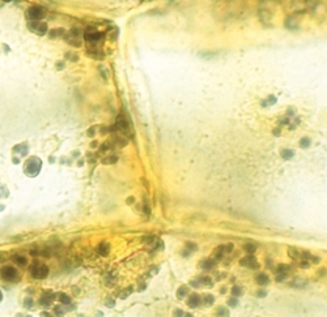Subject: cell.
Listing matches in <instances>:
<instances>
[{
    "instance_id": "cell-1",
    "label": "cell",
    "mask_w": 327,
    "mask_h": 317,
    "mask_svg": "<svg viewBox=\"0 0 327 317\" xmlns=\"http://www.w3.org/2000/svg\"><path fill=\"white\" fill-rule=\"evenodd\" d=\"M41 166H42L41 159H38L37 157H33V158H30V159L28 160V164H26V167H25V171H26L28 175L35 176L38 172H39Z\"/></svg>"
},
{
    "instance_id": "cell-2",
    "label": "cell",
    "mask_w": 327,
    "mask_h": 317,
    "mask_svg": "<svg viewBox=\"0 0 327 317\" xmlns=\"http://www.w3.org/2000/svg\"><path fill=\"white\" fill-rule=\"evenodd\" d=\"M31 275L34 278H46L47 273H49V269H47L46 265H39V264H34L30 268Z\"/></svg>"
},
{
    "instance_id": "cell-3",
    "label": "cell",
    "mask_w": 327,
    "mask_h": 317,
    "mask_svg": "<svg viewBox=\"0 0 327 317\" xmlns=\"http://www.w3.org/2000/svg\"><path fill=\"white\" fill-rule=\"evenodd\" d=\"M0 277L5 281H16L17 277H19V274H17L16 269L12 268V266H4L0 270Z\"/></svg>"
},
{
    "instance_id": "cell-4",
    "label": "cell",
    "mask_w": 327,
    "mask_h": 317,
    "mask_svg": "<svg viewBox=\"0 0 327 317\" xmlns=\"http://www.w3.org/2000/svg\"><path fill=\"white\" fill-rule=\"evenodd\" d=\"M26 15H28V19L30 20H39L45 16V9L39 5H34L31 8H29Z\"/></svg>"
},
{
    "instance_id": "cell-5",
    "label": "cell",
    "mask_w": 327,
    "mask_h": 317,
    "mask_svg": "<svg viewBox=\"0 0 327 317\" xmlns=\"http://www.w3.org/2000/svg\"><path fill=\"white\" fill-rule=\"evenodd\" d=\"M240 264L242 265V266H246V268H250V269H258V268H259V264H258L256 259L254 257L253 255L246 256L245 259L241 260Z\"/></svg>"
},
{
    "instance_id": "cell-6",
    "label": "cell",
    "mask_w": 327,
    "mask_h": 317,
    "mask_svg": "<svg viewBox=\"0 0 327 317\" xmlns=\"http://www.w3.org/2000/svg\"><path fill=\"white\" fill-rule=\"evenodd\" d=\"M200 296L198 295V294H191V295L188 296L187 299V304L188 307H191V308H196L198 305L200 304Z\"/></svg>"
},
{
    "instance_id": "cell-7",
    "label": "cell",
    "mask_w": 327,
    "mask_h": 317,
    "mask_svg": "<svg viewBox=\"0 0 327 317\" xmlns=\"http://www.w3.org/2000/svg\"><path fill=\"white\" fill-rule=\"evenodd\" d=\"M117 127L119 129L124 131V132H128V121L126 120V117L123 115H119L117 119Z\"/></svg>"
},
{
    "instance_id": "cell-8",
    "label": "cell",
    "mask_w": 327,
    "mask_h": 317,
    "mask_svg": "<svg viewBox=\"0 0 327 317\" xmlns=\"http://www.w3.org/2000/svg\"><path fill=\"white\" fill-rule=\"evenodd\" d=\"M34 26H38L34 31H35L37 34H39V35H43V34L46 33V30H47V25L43 24V22H35V24H31L30 29H34Z\"/></svg>"
},
{
    "instance_id": "cell-9",
    "label": "cell",
    "mask_w": 327,
    "mask_h": 317,
    "mask_svg": "<svg viewBox=\"0 0 327 317\" xmlns=\"http://www.w3.org/2000/svg\"><path fill=\"white\" fill-rule=\"evenodd\" d=\"M102 38V33H99V31H96V30H93L92 33L90 31H88L87 34H85V39L87 40H92V42H94V40H98Z\"/></svg>"
},
{
    "instance_id": "cell-10",
    "label": "cell",
    "mask_w": 327,
    "mask_h": 317,
    "mask_svg": "<svg viewBox=\"0 0 327 317\" xmlns=\"http://www.w3.org/2000/svg\"><path fill=\"white\" fill-rule=\"evenodd\" d=\"M256 282H258V285H260V286H266V285L270 283V278H268L267 274L260 273V274L256 275Z\"/></svg>"
},
{
    "instance_id": "cell-11",
    "label": "cell",
    "mask_w": 327,
    "mask_h": 317,
    "mask_svg": "<svg viewBox=\"0 0 327 317\" xmlns=\"http://www.w3.org/2000/svg\"><path fill=\"white\" fill-rule=\"evenodd\" d=\"M54 298L55 296L54 295H49V294H46V295H43L42 298H41V300H39V303H41V305H43V307H49L51 303H53V300H54Z\"/></svg>"
},
{
    "instance_id": "cell-12",
    "label": "cell",
    "mask_w": 327,
    "mask_h": 317,
    "mask_svg": "<svg viewBox=\"0 0 327 317\" xmlns=\"http://www.w3.org/2000/svg\"><path fill=\"white\" fill-rule=\"evenodd\" d=\"M109 251H110V245H109L106 241H103V243H101L98 245V253L102 256H107L109 255Z\"/></svg>"
},
{
    "instance_id": "cell-13",
    "label": "cell",
    "mask_w": 327,
    "mask_h": 317,
    "mask_svg": "<svg viewBox=\"0 0 327 317\" xmlns=\"http://www.w3.org/2000/svg\"><path fill=\"white\" fill-rule=\"evenodd\" d=\"M215 265H216V260L210 259V260H204V261H202L200 266L203 269H206V270H210V269H212Z\"/></svg>"
},
{
    "instance_id": "cell-14",
    "label": "cell",
    "mask_w": 327,
    "mask_h": 317,
    "mask_svg": "<svg viewBox=\"0 0 327 317\" xmlns=\"http://www.w3.org/2000/svg\"><path fill=\"white\" fill-rule=\"evenodd\" d=\"M187 294H188V287L187 286H181L178 288V291H177V296H178V299H183Z\"/></svg>"
},
{
    "instance_id": "cell-15",
    "label": "cell",
    "mask_w": 327,
    "mask_h": 317,
    "mask_svg": "<svg viewBox=\"0 0 327 317\" xmlns=\"http://www.w3.org/2000/svg\"><path fill=\"white\" fill-rule=\"evenodd\" d=\"M293 155H294V151L289 150V149H284V150L281 151V157H283L284 159H290Z\"/></svg>"
},
{
    "instance_id": "cell-16",
    "label": "cell",
    "mask_w": 327,
    "mask_h": 317,
    "mask_svg": "<svg viewBox=\"0 0 327 317\" xmlns=\"http://www.w3.org/2000/svg\"><path fill=\"white\" fill-rule=\"evenodd\" d=\"M59 300H60L62 304H64V305L71 304V298L68 295H65V294H60V295H59Z\"/></svg>"
},
{
    "instance_id": "cell-17",
    "label": "cell",
    "mask_w": 327,
    "mask_h": 317,
    "mask_svg": "<svg viewBox=\"0 0 327 317\" xmlns=\"http://www.w3.org/2000/svg\"><path fill=\"white\" fill-rule=\"evenodd\" d=\"M288 252H289V256L292 259H300V257H301V252H298L296 248H289Z\"/></svg>"
},
{
    "instance_id": "cell-18",
    "label": "cell",
    "mask_w": 327,
    "mask_h": 317,
    "mask_svg": "<svg viewBox=\"0 0 327 317\" xmlns=\"http://www.w3.org/2000/svg\"><path fill=\"white\" fill-rule=\"evenodd\" d=\"M198 281H199V283L212 286V279H211L210 277H199V278H198Z\"/></svg>"
},
{
    "instance_id": "cell-19",
    "label": "cell",
    "mask_w": 327,
    "mask_h": 317,
    "mask_svg": "<svg viewBox=\"0 0 327 317\" xmlns=\"http://www.w3.org/2000/svg\"><path fill=\"white\" fill-rule=\"evenodd\" d=\"M213 302H215V298H213L211 294H207V295L204 296V303H206V305H212L213 304Z\"/></svg>"
},
{
    "instance_id": "cell-20",
    "label": "cell",
    "mask_w": 327,
    "mask_h": 317,
    "mask_svg": "<svg viewBox=\"0 0 327 317\" xmlns=\"http://www.w3.org/2000/svg\"><path fill=\"white\" fill-rule=\"evenodd\" d=\"M244 248H245V251H246L247 253L253 255V253L255 252V249H256V245H255V244H246Z\"/></svg>"
},
{
    "instance_id": "cell-21",
    "label": "cell",
    "mask_w": 327,
    "mask_h": 317,
    "mask_svg": "<svg viewBox=\"0 0 327 317\" xmlns=\"http://www.w3.org/2000/svg\"><path fill=\"white\" fill-rule=\"evenodd\" d=\"M13 260H15V261L17 262L19 265H26V262H28V261H26V259H25V257H22V256H15V257H13Z\"/></svg>"
},
{
    "instance_id": "cell-22",
    "label": "cell",
    "mask_w": 327,
    "mask_h": 317,
    "mask_svg": "<svg viewBox=\"0 0 327 317\" xmlns=\"http://www.w3.org/2000/svg\"><path fill=\"white\" fill-rule=\"evenodd\" d=\"M217 314H219V316H221V317H225V316H228V314H229V312H228V309H226V308L219 307V308H217Z\"/></svg>"
},
{
    "instance_id": "cell-23",
    "label": "cell",
    "mask_w": 327,
    "mask_h": 317,
    "mask_svg": "<svg viewBox=\"0 0 327 317\" xmlns=\"http://www.w3.org/2000/svg\"><path fill=\"white\" fill-rule=\"evenodd\" d=\"M232 294H233V296H241L242 295V288L238 286H234L232 288Z\"/></svg>"
},
{
    "instance_id": "cell-24",
    "label": "cell",
    "mask_w": 327,
    "mask_h": 317,
    "mask_svg": "<svg viewBox=\"0 0 327 317\" xmlns=\"http://www.w3.org/2000/svg\"><path fill=\"white\" fill-rule=\"evenodd\" d=\"M309 145H310V140H309L308 137H304V139L300 141V146H301V148H308Z\"/></svg>"
},
{
    "instance_id": "cell-25",
    "label": "cell",
    "mask_w": 327,
    "mask_h": 317,
    "mask_svg": "<svg viewBox=\"0 0 327 317\" xmlns=\"http://www.w3.org/2000/svg\"><path fill=\"white\" fill-rule=\"evenodd\" d=\"M186 248H187V249H190V251H196V249H198V245H196L195 243L187 241V243H186Z\"/></svg>"
},
{
    "instance_id": "cell-26",
    "label": "cell",
    "mask_w": 327,
    "mask_h": 317,
    "mask_svg": "<svg viewBox=\"0 0 327 317\" xmlns=\"http://www.w3.org/2000/svg\"><path fill=\"white\" fill-rule=\"evenodd\" d=\"M222 248H224V253H229V252H232V249H233V244L232 243L225 244V245H222Z\"/></svg>"
},
{
    "instance_id": "cell-27",
    "label": "cell",
    "mask_w": 327,
    "mask_h": 317,
    "mask_svg": "<svg viewBox=\"0 0 327 317\" xmlns=\"http://www.w3.org/2000/svg\"><path fill=\"white\" fill-rule=\"evenodd\" d=\"M117 159H118L117 157H109V158H106V159L103 160V163H106V164H109V163H115V162H117Z\"/></svg>"
},
{
    "instance_id": "cell-28",
    "label": "cell",
    "mask_w": 327,
    "mask_h": 317,
    "mask_svg": "<svg viewBox=\"0 0 327 317\" xmlns=\"http://www.w3.org/2000/svg\"><path fill=\"white\" fill-rule=\"evenodd\" d=\"M131 292H132V287H128V288H127L126 291H124V292H122V295H120V298H122V299H126L127 296L130 295Z\"/></svg>"
},
{
    "instance_id": "cell-29",
    "label": "cell",
    "mask_w": 327,
    "mask_h": 317,
    "mask_svg": "<svg viewBox=\"0 0 327 317\" xmlns=\"http://www.w3.org/2000/svg\"><path fill=\"white\" fill-rule=\"evenodd\" d=\"M228 304L230 305V307H236V305L238 304V300H237V299H236V298H232V299H229Z\"/></svg>"
},
{
    "instance_id": "cell-30",
    "label": "cell",
    "mask_w": 327,
    "mask_h": 317,
    "mask_svg": "<svg viewBox=\"0 0 327 317\" xmlns=\"http://www.w3.org/2000/svg\"><path fill=\"white\" fill-rule=\"evenodd\" d=\"M25 307H26V308H31V307H33V300L29 299V298L25 299Z\"/></svg>"
},
{
    "instance_id": "cell-31",
    "label": "cell",
    "mask_w": 327,
    "mask_h": 317,
    "mask_svg": "<svg viewBox=\"0 0 327 317\" xmlns=\"http://www.w3.org/2000/svg\"><path fill=\"white\" fill-rule=\"evenodd\" d=\"M288 269H289V268H288L287 265H279V268H278V270H279V271H280V273H285V271H287V270H288ZM285 274H287V273H285Z\"/></svg>"
},
{
    "instance_id": "cell-32",
    "label": "cell",
    "mask_w": 327,
    "mask_h": 317,
    "mask_svg": "<svg viewBox=\"0 0 327 317\" xmlns=\"http://www.w3.org/2000/svg\"><path fill=\"white\" fill-rule=\"evenodd\" d=\"M285 278H287V274H285V273H280L278 277H276V281H278V282H281V281H284Z\"/></svg>"
},
{
    "instance_id": "cell-33",
    "label": "cell",
    "mask_w": 327,
    "mask_h": 317,
    "mask_svg": "<svg viewBox=\"0 0 327 317\" xmlns=\"http://www.w3.org/2000/svg\"><path fill=\"white\" fill-rule=\"evenodd\" d=\"M300 266H301V268H304V269H306V268H309V262L306 261V260H301V262H300Z\"/></svg>"
},
{
    "instance_id": "cell-34",
    "label": "cell",
    "mask_w": 327,
    "mask_h": 317,
    "mask_svg": "<svg viewBox=\"0 0 327 317\" xmlns=\"http://www.w3.org/2000/svg\"><path fill=\"white\" fill-rule=\"evenodd\" d=\"M183 314H185V312L181 311V309H177V311H174V316H176V317H183Z\"/></svg>"
},
{
    "instance_id": "cell-35",
    "label": "cell",
    "mask_w": 327,
    "mask_h": 317,
    "mask_svg": "<svg viewBox=\"0 0 327 317\" xmlns=\"http://www.w3.org/2000/svg\"><path fill=\"white\" fill-rule=\"evenodd\" d=\"M275 102H276V98H275L274 95H271L268 99H267V103H268V105H274Z\"/></svg>"
},
{
    "instance_id": "cell-36",
    "label": "cell",
    "mask_w": 327,
    "mask_h": 317,
    "mask_svg": "<svg viewBox=\"0 0 327 317\" xmlns=\"http://www.w3.org/2000/svg\"><path fill=\"white\" fill-rule=\"evenodd\" d=\"M190 285H191V286H194V287H199V286H200V283H199V281H198V279H196V281H191V282H190Z\"/></svg>"
},
{
    "instance_id": "cell-37",
    "label": "cell",
    "mask_w": 327,
    "mask_h": 317,
    "mask_svg": "<svg viewBox=\"0 0 327 317\" xmlns=\"http://www.w3.org/2000/svg\"><path fill=\"white\" fill-rule=\"evenodd\" d=\"M266 295H267V292L263 291V290H262V291H258V296H260V298H264Z\"/></svg>"
},
{
    "instance_id": "cell-38",
    "label": "cell",
    "mask_w": 327,
    "mask_h": 317,
    "mask_svg": "<svg viewBox=\"0 0 327 317\" xmlns=\"http://www.w3.org/2000/svg\"><path fill=\"white\" fill-rule=\"evenodd\" d=\"M114 305H115L114 300H110V299H109V300H107V307H114Z\"/></svg>"
},
{
    "instance_id": "cell-39",
    "label": "cell",
    "mask_w": 327,
    "mask_h": 317,
    "mask_svg": "<svg viewBox=\"0 0 327 317\" xmlns=\"http://www.w3.org/2000/svg\"><path fill=\"white\" fill-rule=\"evenodd\" d=\"M42 314V317H49V313H46V312H43V313H41Z\"/></svg>"
},
{
    "instance_id": "cell-40",
    "label": "cell",
    "mask_w": 327,
    "mask_h": 317,
    "mask_svg": "<svg viewBox=\"0 0 327 317\" xmlns=\"http://www.w3.org/2000/svg\"><path fill=\"white\" fill-rule=\"evenodd\" d=\"M185 314H186L185 317H192V314H191V313H185Z\"/></svg>"
},
{
    "instance_id": "cell-41",
    "label": "cell",
    "mask_w": 327,
    "mask_h": 317,
    "mask_svg": "<svg viewBox=\"0 0 327 317\" xmlns=\"http://www.w3.org/2000/svg\"><path fill=\"white\" fill-rule=\"evenodd\" d=\"M3 300V294H1V291H0V302Z\"/></svg>"
},
{
    "instance_id": "cell-42",
    "label": "cell",
    "mask_w": 327,
    "mask_h": 317,
    "mask_svg": "<svg viewBox=\"0 0 327 317\" xmlns=\"http://www.w3.org/2000/svg\"><path fill=\"white\" fill-rule=\"evenodd\" d=\"M16 317H24V316H22V313H19V314H17V316H16Z\"/></svg>"
},
{
    "instance_id": "cell-43",
    "label": "cell",
    "mask_w": 327,
    "mask_h": 317,
    "mask_svg": "<svg viewBox=\"0 0 327 317\" xmlns=\"http://www.w3.org/2000/svg\"><path fill=\"white\" fill-rule=\"evenodd\" d=\"M28 317H30V316H28Z\"/></svg>"
}]
</instances>
